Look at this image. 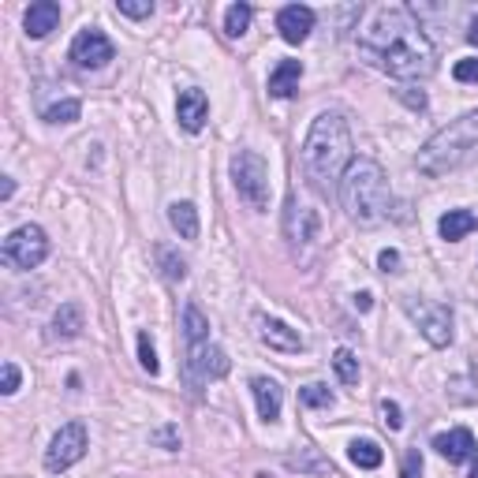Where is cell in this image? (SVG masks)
<instances>
[{"label":"cell","mask_w":478,"mask_h":478,"mask_svg":"<svg viewBox=\"0 0 478 478\" xmlns=\"http://www.w3.org/2000/svg\"><path fill=\"white\" fill-rule=\"evenodd\" d=\"M359 53L374 63L377 72L393 79H426L437 68V49L426 38L423 23L404 12V8H385L377 12L374 26L359 38Z\"/></svg>","instance_id":"obj_1"},{"label":"cell","mask_w":478,"mask_h":478,"mask_svg":"<svg viewBox=\"0 0 478 478\" xmlns=\"http://www.w3.org/2000/svg\"><path fill=\"white\" fill-rule=\"evenodd\" d=\"M356 161V142L352 127H347L344 112H317L307 142H303V176L310 180L314 190H333L340 187L344 172Z\"/></svg>","instance_id":"obj_2"},{"label":"cell","mask_w":478,"mask_h":478,"mask_svg":"<svg viewBox=\"0 0 478 478\" xmlns=\"http://www.w3.org/2000/svg\"><path fill=\"white\" fill-rule=\"evenodd\" d=\"M340 206H344L347 220H356L359 229H377L393 206L385 169L370 161V157H356L352 169L340 180Z\"/></svg>","instance_id":"obj_3"},{"label":"cell","mask_w":478,"mask_h":478,"mask_svg":"<svg viewBox=\"0 0 478 478\" xmlns=\"http://www.w3.org/2000/svg\"><path fill=\"white\" fill-rule=\"evenodd\" d=\"M474 157H478V109L456 116L453 123H444L441 132L419 150L415 165H419L423 176L437 180V176L460 172L463 165L474 161Z\"/></svg>","instance_id":"obj_4"},{"label":"cell","mask_w":478,"mask_h":478,"mask_svg":"<svg viewBox=\"0 0 478 478\" xmlns=\"http://www.w3.org/2000/svg\"><path fill=\"white\" fill-rule=\"evenodd\" d=\"M229 169H232L236 195L254 213H266L269 210V165H266V157L254 153V150H236Z\"/></svg>","instance_id":"obj_5"},{"label":"cell","mask_w":478,"mask_h":478,"mask_svg":"<svg viewBox=\"0 0 478 478\" xmlns=\"http://www.w3.org/2000/svg\"><path fill=\"white\" fill-rule=\"evenodd\" d=\"M404 314L419 326V333H423L434 347H449V344H453V310L444 307V303L407 296V299H404Z\"/></svg>","instance_id":"obj_6"},{"label":"cell","mask_w":478,"mask_h":478,"mask_svg":"<svg viewBox=\"0 0 478 478\" xmlns=\"http://www.w3.org/2000/svg\"><path fill=\"white\" fill-rule=\"evenodd\" d=\"M49 259V236L38 225H23L5 239V262L15 269H38Z\"/></svg>","instance_id":"obj_7"},{"label":"cell","mask_w":478,"mask_h":478,"mask_svg":"<svg viewBox=\"0 0 478 478\" xmlns=\"http://www.w3.org/2000/svg\"><path fill=\"white\" fill-rule=\"evenodd\" d=\"M90 449V434L83 423H68V426H60L56 437L49 441V449H45V471L60 474V471H68L75 467Z\"/></svg>","instance_id":"obj_8"},{"label":"cell","mask_w":478,"mask_h":478,"mask_svg":"<svg viewBox=\"0 0 478 478\" xmlns=\"http://www.w3.org/2000/svg\"><path fill=\"white\" fill-rule=\"evenodd\" d=\"M116 56V49H112V42L102 34V30H83V34H75V42H72V49H68V60L75 63V68H83V72H98V68H105V63Z\"/></svg>","instance_id":"obj_9"},{"label":"cell","mask_w":478,"mask_h":478,"mask_svg":"<svg viewBox=\"0 0 478 478\" xmlns=\"http://www.w3.org/2000/svg\"><path fill=\"white\" fill-rule=\"evenodd\" d=\"M187 366L199 381H213V377H225L232 370V359L220 344L202 340V344H187Z\"/></svg>","instance_id":"obj_10"},{"label":"cell","mask_w":478,"mask_h":478,"mask_svg":"<svg viewBox=\"0 0 478 478\" xmlns=\"http://www.w3.org/2000/svg\"><path fill=\"white\" fill-rule=\"evenodd\" d=\"M254 333H259V340L266 347H273V352H284V356H299L303 352V337L292 329V326H284L280 317H269V314H254Z\"/></svg>","instance_id":"obj_11"},{"label":"cell","mask_w":478,"mask_h":478,"mask_svg":"<svg viewBox=\"0 0 478 478\" xmlns=\"http://www.w3.org/2000/svg\"><path fill=\"white\" fill-rule=\"evenodd\" d=\"M284 236H288L292 247H310L317 239V213L292 199L288 213H284Z\"/></svg>","instance_id":"obj_12"},{"label":"cell","mask_w":478,"mask_h":478,"mask_svg":"<svg viewBox=\"0 0 478 478\" xmlns=\"http://www.w3.org/2000/svg\"><path fill=\"white\" fill-rule=\"evenodd\" d=\"M176 116H180V127H183V132L199 135L202 127H206V120H210V98H206L199 86L183 90L180 98H176Z\"/></svg>","instance_id":"obj_13"},{"label":"cell","mask_w":478,"mask_h":478,"mask_svg":"<svg viewBox=\"0 0 478 478\" xmlns=\"http://www.w3.org/2000/svg\"><path fill=\"white\" fill-rule=\"evenodd\" d=\"M277 30H280V38L288 42V45H299L310 38V30H314V12L307 5H288V8H280L277 12Z\"/></svg>","instance_id":"obj_14"},{"label":"cell","mask_w":478,"mask_h":478,"mask_svg":"<svg viewBox=\"0 0 478 478\" xmlns=\"http://www.w3.org/2000/svg\"><path fill=\"white\" fill-rule=\"evenodd\" d=\"M434 449L449 460V463H467L474 453H478V444H474V434L471 430H463V426H456V430H449V434H437L434 437Z\"/></svg>","instance_id":"obj_15"},{"label":"cell","mask_w":478,"mask_h":478,"mask_svg":"<svg viewBox=\"0 0 478 478\" xmlns=\"http://www.w3.org/2000/svg\"><path fill=\"white\" fill-rule=\"evenodd\" d=\"M250 393H254V404H259V419L262 423H277L280 407H284V389L277 385L273 377H250Z\"/></svg>","instance_id":"obj_16"},{"label":"cell","mask_w":478,"mask_h":478,"mask_svg":"<svg viewBox=\"0 0 478 478\" xmlns=\"http://www.w3.org/2000/svg\"><path fill=\"white\" fill-rule=\"evenodd\" d=\"M23 26L30 38H49L53 30L60 26V5L53 0H38V5H30L26 15H23Z\"/></svg>","instance_id":"obj_17"},{"label":"cell","mask_w":478,"mask_h":478,"mask_svg":"<svg viewBox=\"0 0 478 478\" xmlns=\"http://www.w3.org/2000/svg\"><path fill=\"white\" fill-rule=\"evenodd\" d=\"M299 79H303V63L299 60H280L273 68V75H269V93L273 98H296Z\"/></svg>","instance_id":"obj_18"},{"label":"cell","mask_w":478,"mask_h":478,"mask_svg":"<svg viewBox=\"0 0 478 478\" xmlns=\"http://www.w3.org/2000/svg\"><path fill=\"white\" fill-rule=\"evenodd\" d=\"M83 326H86L83 303L68 299V303H60V307H56V314H53V337L72 340V337H79V333H83Z\"/></svg>","instance_id":"obj_19"},{"label":"cell","mask_w":478,"mask_h":478,"mask_svg":"<svg viewBox=\"0 0 478 478\" xmlns=\"http://www.w3.org/2000/svg\"><path fill=\"white\" fill-rule=\"evenodd\" d=\"M478 229V217L471 213V210H449L441 220H437V232H441V239H449V243H460V239H467L471 232Z\"/></svg>","instance_id":"obj_20"},{"label":"cell","mask_w":478,"mask_h":478,"mask_svg":"<svg viewBox=\"0 0 478 478\" xmlns=\"http://www.w3.org/2000/svg\"><path fill=\"white\" fill-rule=\"evenodd\" d=\"M169 225L180 232V239H199L202 225H199L195 202H172V206H169Z\"/></svg>","instance_id":"obj_21"},{"label":"cell","mask_w":478,"mask_h":478,"mask_svg":"<svg viewBox=\"0 0 478 478\" xmlns=\"http://www.w3.org/2000/svg\"><path fill=\"white\" fill-rule=\"evenodd\" d=\"M284 463H288L292 471H303V474H333V463L322 453H317V449H310V444H303V449L292 453Z\"/></svg>","instance_id":"obj_22"},{"label":"cell","mask_w":478,"mask_h":478,"mask_svg":"<svg viewBox=\"0 0 478 478\" xmlns=\"http://www.w3.org/2000/svg\"><path fill=\"white\" fill-rule=\"evenodd\" d=\"M183 337H187V344L210 340V317L202 314L199 303H183Z\"/></svg>","instance_id":"obj_23"},{"label":"cell","mask_w":478,"mask_h":478,"mask_svg":"<svg viewBox=\"0 0 478 478\" xmlns=\"http://www.w3.org/2000/svg\"><path fill=\"white\" fill-rule=\"evenodd\" d=\"M38 112H42L45 123H75L83 116V102L79 98H63L56 105H38Z\"/></svg>","instance_id":"obj_24"},{"label":"cell","mask_w":478,"mask_h":478,"mask_svg":"<svg viewBox=\"0 0 478 478\" xmlns=\"http://www.w3.org/2000/svg\"><path fill=\"white\" fill-rule=\"evenodd\" d=\"M347 460H352L356 467H363V471H374V467H381L385 453H381L377 441H352V449H347Z\"/></svg>","instance_id":"obj_25"},{"label":"cell","mask_w":478,"mask_h":478,"mask_svg":"<svg viewBox=\"0 0 478 478\" xmlns=\"http://www.w3.org/2000/svg\"><path fill=\"white\" fill-rule=\"evenodd\" d=\"M333 370H337V377H340V385H359V359H356L352 347H337Z\"/></svg>","instance_id":"obj_26"},{"label":"cell","mask_w":478,"mask_h":478,"mask_svg":"<svg viewBox=\"0 0 478 478\" xmlns=\"http://www.w3.org/2000/svg\"><path fill=\"white\" fill-rule=\"evenodd\" d=\"M250 19H254L250 5H232V8L225 12V34H229V38H243L247 26H250Z\"/></svg>","instance_id":"obj_27"},{"label":"cell","mask_w":478,"mask_h":478,"mask_svg":"<svg viewBox=\"0 0 478 478\" xmlns=\"http://www.w3.org/2000/svg\"><path fill=\"white\" fill-rule=\"evenodd\" d=\"M157 262H161V269H165L169 280H183V277H187V262L176 259L172 247H161V250H157Z\"/></svg>","instance_id":"obj_28"},{"label":"cell","mask_w":478,"mask_h":478,"mask_svg":"<svg viewBox=\"0 0 478 478\" xmlns=\"http://www.w3.org/2000/svg\"><path fill=\"white\" fill-rule=\"evenodd\" d=\"M299 404L303 407H333V393H329V385H307V389H299Z\"/></svg>","instance_id":"obj_29"},{"label":"cell","mask_w":478,"mask_h":478,"mask_svg":"<svg viewBox=\"0 0 478 478\" xmlns=\"http://www.w3.org/2000/svg\"><path fill=\"white\" fill-rule=\"evenodd\" d=\"M139 363H142V370H146L150 377L161 370V363H157V347H153L150 333H139Z\"/></svg>","instance_id":"obj_30"},{"label":"cell","mask_w":478,"mask_h":478,"mask_svg":"<svg viewBox=\"0 0 478 478\" xmlns=\"http://www.w3.org/2000/svg\"><path fill=\"white\" fill-rule=\"evenodd\" d=\"M116 12L127 15V19H150L153 5H150V0H116Z\"/></svg>","instance_id":"obj_31"},{"label":"cell","mask_w":478,"mask_h":478,"mask_svg":"<svg viewBox=\"0 0 478 478\" xmlns=\"http://www.w3.org/2000/svg\"><path fill=\"white\" fill-rule=\"evenodd\" d=\"M377 411H381V423H385L389 430H400V426H404V411H400L396 400H381Z\"/></svg>","instance_id":"obj_32"},{"label":"cell","mask_w":478,"mask_h":478,"mask_svg":"<svg viewBox=\"0 0 478 478\" xmlns=\"http://www.w3.org/2000/svg\"><path fill=\"white\" fill-rule=\"evenodd\" d=\"M19 381H23L19 366H15V363H5V370H0V393H5V396H15V393H19Z\"/></svg>","instance_id":"obj_33"},{"label":"cell","mask_w":478,"mask_h":478,"mask_svg":"<svg viewBox=\"0 0 478 478\" xmlns=\"http://www.w3.org/2000/svg\"><path fill=\"white\" fill-rule=\"evenodd\" d=\"M400 478H423V453H419V449H407V453H404Z\"/></svg>","instance_id":"obj_34"},{"label":"cell","mask_w":478,"mask_h":478,"mask_svg":"<svg viewBox=\"0 0 478 478\" xmlns=\"http://www.w3.org/2000/svg\"><path fill=\"white\" fill-rule=\"evenodd\" d=\"M453 75H456V83H478V60H456Z\"/></svg>","instance_id":"obj_35"},{"label":"cell","mask_w":478,"mask_h":478,"mask_svg":"<svg viewBox=\"0 0 478 478\" xmlns=\"http://www.w3.org/2000/svg\"><path fill=\"white\" fill-rule=\"evenodd\" d=\"M377 269H381V273H400V250H393V247L381 250V254H377Z\"/></svg>","instance_id":"obj_36"},{"label":"cell","mask_w":478,"mask_h":478,"mask_svg":"<svg viewBox=\"0 0 478 478\" xmlns=\"http://www.w3.org/2000/svg\"><path fill=\"white\" fill-rule=\"evenodd\" d=\"M153 441H161L165 449H180V437H176V430H172V426H165L161 434H153Z\"/></svg>","instance_id":"obj_37"},{"label":"cell","mask_w":478,"mask_h":478,"mask_svg":"<svg viewBox=\"0 0 478 478\" xmlns=\"http://www.w3.org/2000/svg\"><path fill=\"white\" fill-rule=\"evenodd\" d=\"M12 195H15V180H12V176H5V183H0V199L8 202Z\"/></svg>","instance_id":"obj_38"},{"label":"cell","mask_w":478,"mask_h":478,"mask_svg":"<svg viewBox=\"0 0 478 478\" xmlns=\"http://www.w3.org/2000/svg\"><path fill=\"white\" fill-rule=\"evenodd\" d=\"M356 307H359V310H370V307H374V296H370V292H359V296H356Z\"/></svg>","instance_id":"obj_39"},{"label":"cell","mask_w":478,"mask_h":478,"mask_svg":"<svg viewBox=\"0 0 478 478\" xmlns=\"http://www.w3.org/2000/svg\"><path fill=\"white\" fill-rule=\"evenodd\" d=\"M467 42L478 45V19H471V26H467Z\"/></svg>","instance_id":"obj_40"},{"label":"cell","mask_w":478,"mask_h":478,"mask_svg":"<svg viewBox=\"0 0 478 478\" xmlns=\"http://www.w3.org/2000/svg\"><path fill=\"white\" fill-rule=\"evenodd\" d=\"M471 478H478V463H474V467H471Z\"/></svg>","instance_id":"obj_41"}]
</instances>
